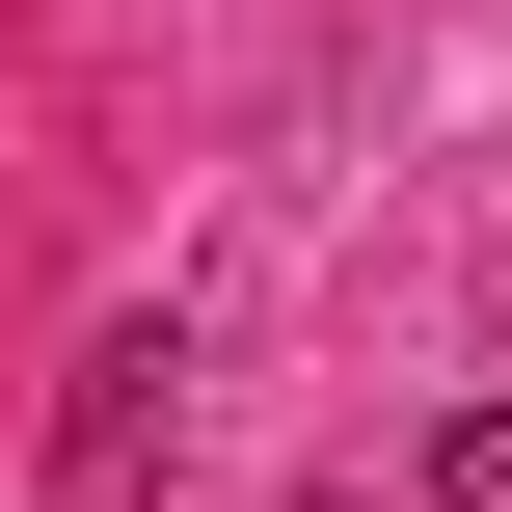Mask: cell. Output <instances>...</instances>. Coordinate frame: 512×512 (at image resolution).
I'll return each instance as SVG.
<instances>
[{"instance_id": "2", "label": "cell", "mask_w": 512, "mask_h": 512, "mask_svg": "<svg viewBox=\"0 0 512 512\" xmlns=\"http://www.w3.org/2000/svg\"><path fill=\"white\" fill-rule=\"evenodd\" d=\"M432 512H512V378L459 405V432H432Z\"/></svg>"}, {"instance_id": "1", "label": "cell", "mask_w": 512, "mask_h": 512, "mask_svg": "<svg viewBox=\"0 0 512 512\" xmlns=\"http://www.w3.org/2000/svg\"><path fill=\"white\" fill-rule=\"evenodd\" d=\"M162 432H189V351H162V324H135V351H81V405H54V459H81V486H135Z\"/></svg>"}]
</instances>
